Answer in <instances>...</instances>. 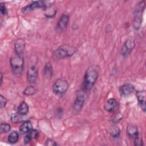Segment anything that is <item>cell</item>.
<instances>
[{
  "label": "cell",
  "instance_id": "6da1fadb",
  "mask_svg": "<svg viewBox=\"0 0 146 146\" xmlns=\"http://www.w3.org/2000/svg\"><path fill=\"white\" fill-rule=\"evenodd\" d=\"M100 72V68L97 65H92L88 67L84 74L82 90L88 92L96 83Z\"/></svg>",
  "mask_w": 146,
  "mask_h": 146
},
{
  "label": "cell",
  "instance_id": "7a4b0ae2",
  "mask_svg": "<svg viewBox=\"0 0 146 146\" xmlns=\"http://www.w3.org/2000/svg\"><path fill=\"white\" fill-rule=\"evenodd\" d=\"M76 49L68 44L62 45L56 48L53 52V56L56 59H62L73 55Z\"/></svg>",
  "mask_w": 146,
  "mask_h": 146
},
{
  "label": "cell",
  "instance_id": "3957f363",
  "mask_svg": "<svg viewBox=\"0 0 146 146\" xmlns=\"http://www.w3.org/2000/svg\"><path fill=\"white\" fill-rule=\"evenodd\" d=\"M145 7V3L144 1L139 2L136 4L133 11V26L135 30H139L141 25L143 13Z\"/></svg>",
  "mask_w": 146,
  "mask_h": 146
},
{
  "label": "cell",
  "instance_id": "277c9868",
  "mask_svg": "<svg viewBox=\"0 0 146 146\" xmlns=\"http://www.w3.org/2000/svg\"><path fill=\"white\" fill-rule=\"evenodd\" d=\"M10 64L14 74L17 75L21 74L24 67L23 56L15 54V55L11 58Z\"/></svg>",
  "mask_w": 146,
  "mask_h": 146
},
{
  "label": "cell",
  "instance_id": "5b68a950",
  "mask_svg": "<svg viewBox=\"0 0 146 146\" xmlns=\"http://www.w3.org/2000/svg\"><path fill=\"white\" fill-rule=\"evenodd\" d=\"M52 91L56 94L62 95L64 94L68 88L67 81L63 78L57 79L52 85Z\"/></svg>",
  "mask_w": 146,
  "mask_h": 146
},
{
  "label": "cell",
  "instance_id": "8992f818",
  "mask_svg": "<svg viewBox=\"0 0 146 146\" xmlns=\"http://www.w3.org/2000/svg\"><path fill=\"white\" fill-rule=\"evenodd\" d=\"M88 92H86L82 90L79 91L76 99L74 103L73 108L76 111H80L83 108L84 104L87 98Z\"/></svg>",
  "mask_w": 146,
  "mask_h": 146
},
{
  "label": "cell",
  "instance_id": "52a82bcc",
  "mask_svg": "<svg viewBox=\"0 0 146 146\" xmlns=\"http://www.w3.org/2000/svg\"><path fill=\"white\" fill-rule=\"evenodd\" d=\"M51 4L50 1H33L28 5L25 6L22 9V12L26 13L34 10L36 8H45L46 6Z\"/></svg>",
  "mask_w": 146,
  "mask_h": 146
},
{
  "label": "cell",
  "instance_id": "ba28073f",
  "mask_svg": "<svg viewBox=\"0 0 146 146\" xmlns=\"http://www.w3.org/2000/svg\"><path fill=\"white\" fill-rule=\"evenodd\" d=\"M38 77V70L37 67L34 64L29 66L27 70V79L29 83H36Z\"/></svg>",
  "mask_w": 146,
  "mask_h": 146
},
{
  "label": "cell",
  "instance_id": "9c48e42d",
  "mask_svg": "<svg viewBox=\"0 0 146 146\" xmlns=\"http://www.w3.org/2000/svg\"><path fill=\"white\" fill-rule=\"evenodd\" d=\"M135 42L134 39L132 38L128 39L124 42V43L121 47L120 51L121 55L124 57L128 56L132 51V50L133 49V48L135 47Z\"/></svg>",
  "mask_w": 146,
  "mask_h": 146
},
{
  "label": "cell",
  "instance_id": "30bf717a",
  "mask_svg": "<svg viewBox=\"0 0 146 146\" xmlns=\"http://www.w3.org/2000/svg\"><path fill=\"white\" fill-rule=\"evenodd\" d=\"M69 19V15L67 14H63L60 16L56 27V29L58 32L62 33L64 31L67 29V26L68 25Z\"/></svg>",
  "mask_w": 146,
  "mask_h": 146
},
{
  "label": "cell",
  "instance_id": "8fae6325",
  "mask_svg": "<svg viewBox=\"0 0 146 146\" xmlns=\"http://www.w3.org/2000/svg\"><path fill=\"white\" fill-rule=\"evenodd\" d=\"M119 92L122 96L130 95L135 91V87L131 83H125L119 87Z\"/></svg>",
  "mask_w": 146,
  "mask_h": 146
},
{
  "label": "cell",
  "instance_id": "7c38bea8",
  "mask_svg": "<svg viewBox=\"0 0 146 146\" xmlns=\"http://www.w3.org/2000/svg\"><path fill=\"white\" fill-rule=\"evenodd\" d=\"M15 54L23 56L25 50V42L23 39H17L14 43Z\"/></svg>",
  "mask_w": 146,
  "mask_h": 146
},
{
  "label": "cell",
  "instance_id": "4fadbf2b",
  "mask_svg": "<svg viewBox=\"0 0 146 146\" xmlns=\"http://www.w3.org/2000/svg\"><path fill=\"white\" fill-rule=\"evenodd\" d=\"M145 91H138L136 92V98L137 99L139 105L142 111L145 112Z\"/></svg>",
  "mask_w": 146,
  "mask_h": 146
},
{
  "label": "cell",
  "instance_id": "5bb4252c",
  "mask_svg": "<svg viewBox=\"0 0 146 146\" xmlns=\"http://www.w3.org/2000/svg\"><path fill=\"white\" fill-rule=\"evenodd\" d=\"M127 132L128 136L133 140L139 137V130L137 127L132 124H129L127 127Z\"/></svg>",
  "mask_w": 146,
  "mask_h": 146
},
{
  "label": "cell",
  "instance_id": "9a60e30c",
  "mask_svg": "<svg viewBox=\"0 0 146 146\" xmlns=\"http://www.w3.org/2000/svg\"><path fill=\"white\" fill-rule=\"evenodd\" d=\"M44 9V15L47 18H53L55 15L57 11L56 7L53 4H50Z\"/></svg>",
  "mask_w": 146,
  "mask_h": 146
},
{
  "label": "cell",
  "instance_id": "2e32d148",
  "mask_svg": "<svg viewBox=\"0 0 146 146\" xmlns=\"http://www.w3.org/2000/svg\"><path fill=\"white\" fill-rule=\"evenodd\" d=\"M117 106V101L115 98L108 99L106 102L104 108L106 111L108 112H112L115 110V108Z\"/></svg>",
  "mask_w": 146,
  "mask_h": 146
},
{
  "label": "cell",
  "instance_id": "e0dca14e",
  "mask_svg": "<svg viewBox=\"0 0 146 146\" xmlns=\"http://www.w3.org/2000/svg\"><path fill=\"white\" fill-rule=\"evenodd\" d=\"M33 129V125L31 121L27 120L23 122L19 127V131L23 133H26Z\"/></svg>",
  "mask_w": 146,
  "mask_h": 146
},
{
  "label": "cell",
  "instance_id": "ac0fdd59",
  "mask_svg": "<svg viewBox=\"0 0 146 146\" xmlns=\"http://www.w3.org/2000/svg\"><path fill=\"white\" fill-rule=\"evenodd\" d=\"M39 135V132L36 129H32L30 132L27 133L24 139V141L25 143H28L31 141V140L36 139Z\"/></svg>",
  "mask_w": 146,
  "mask_h": 146
},
{
  "label": "cell",
  "instance_id": "d6986e66",
  "mask_svg": "<svg viewBox=\"0 0 146 146\" xmlns=\"http://www.w3.org/2000/svg\"><path fill=\"white\" fill-rule=\"evenodd\" d=\"M43 73H44V76L46 78H48V79L51 78L53 74V68L51 63L47 62L46 63L44 67Z\"/></svg>",
  "mask_w": 146,
  "mask_h": 146
},
{
  "label": "cell",
  "instance_id": "ffe728a7",
  "mask_svg": "<svg viewBox=\"0 0 146 146\" xmlns=\"http://www.w3.org/2000/svg\"><path fill=\"white\" fill-rule=\"evenodd\" d=\"M29 105L25 102H22L21 103L19 106H18L17 108V112L19 113L22 115H26L29 112Z\"/></svg>",
  "mask_w": 146,
  "mask_h": 146
},
{
  "label": "cell",
  "instance_id": "44dd1931",
  "mask_svg": "<svg viewBox=\"0 0 146 146\" xmlns=\"http://www.w3.org/2000/svg\"><path fill=\"white\" fill-rule=\"evenodd\" d=\"M19 139V134L16 131H13L11 132L7 137V140L10 144L16 143Z\"/></svg>",
  "mask_w": 146,
  "mask_h": 146
},
{
  "label": "cell",
  "instance_id": "7402d4cb",
  "mask_svg": "<svg viewBox=\"0 0 146 146\" xmlns=\"http://www.w3.org/2000/svg\"><path fill=\"white\" fill-rule=\"evenodd\" d=\"M23 116L24 115H22L18 112L13 113L11 116V121L12 123L15 124L19 123L23 121Z\"/></svg>",
  "mask_w": 146,
  "mask_h": 146
},
{
  "label": "cell",
  "instance_id": "603a6c76",
  "mask_svg": "<svg viewBox=\"0 0 146 146\" xmlns=\"http://www.w3.org/2000/svg\"><path fill=\"white\" fill-rule=\"evenodd\" d=\"M11 129V127L10 124L6 123H2L1 124L0 127V132L1 134L8 132Z\"/></svg>",
  "mask_w": 146,
  "mask_h": 146
},
{
  "label": "cell",
  "instance_id": "cb8c5ba5",
  "mask_svg": "<svg viewBox=\"0 0 146 146\" xmlns=\"http://www.w3.org/2000/svg\"><path fill=\"white\" fill-rule=\"evenodd\" d=\"M35 92V88L32 86H28L27 87L25 90L23 91V94L26 95H33V94H34Z\"/></svg>",
  "mask_w": 146,
  "mask_h": 146
},
{
  "label": "cell",
  "instance_id": "d4e9b609",
  "mask_svg": "<svg viewBox=\"0 0 146 146\" xmlns=\"http://www.w3.org/2000/svg\"><path fill=\"white\" fill-rule=\"evenodd\" d=\"M120 129L117 127H115L111 130V136L113 138L117 137L120 135Z\"/></svg>",
  "mask_w": 146,
  "mask_h": 146
},
{
  "label": "cell",
  "instance_id": "484cf974",
  "mask_svg": "<svg viewBox=\"0 0 146 146\" xmlns=\"http://www.w3.org/2000/svg\"><path fill=\"white\" fill-rule=\"evenodd\" d=\"M7 99L3 96L2 95H0V107L1 108H3L5 107L7 104Z\"/></svg>",
  "mask_w": 146,
  "mask_h": 146
},
{
  "label": "cell",
  "instance_id": "4316f807",
  "mask_svg": "<svg viewBox=\"0 0 146 146\" xmlns=\"http://www.w3.org/2000/svg\"><path fill=\"white\" fill-rule=\"evenodd\" d=\"M0 10H1V13L3 15H5L7 14V9L4 3H1V5H0Z\"/></svg>",
  "mask_w": 146,
  "mask_h": 146
},
{
  "label": "cell",
  "instance_id": "83f0119b",
  "mask_svg": "<svg viewBox=\"0 0 146 146\" xmlns=\"http://www.w3.org/2000/svg\"><path fill=\"white\" fill-rule=\"evenodd\" d=\"M45 145H48V146H55V145H57L58 144L53 140L52 139H47L46 141V143H45Z\"/></svg>",
  "mask_w": 146,
  "mask_h": 146
},
{
  "label": "cell",
  "instance_id": "f1b7e54d",
  "mask_svg": "<svg viewBox=\"0 0 146 146\" xmlns=\"http://www.w3.org/2000/svg\"><path fill=\"white\" fill-rule=\"evenodd\" d=\"M134 144L135 145H137V146H141L143 145L142 139H141L139 136L135 139H134Z\"/></svg>",
  "mask_w": 146,
  "mask_h": 146
},
{
  "label": "cell",
  "instance_id": "f546056e",
  "mask_svg": "<svg viewBox=\"0 0 146 146\" xmlns=\"http://www.w3.org/2000/svg\"><path fill=\"white\" fill-rule=\"evenodd\" d=\"M0 78H1V86L2 84V79H3V75H2V73H1Z\"/></svg>",
  "mask_w": 146,
  "mask_h": 146
}]
</instances>
